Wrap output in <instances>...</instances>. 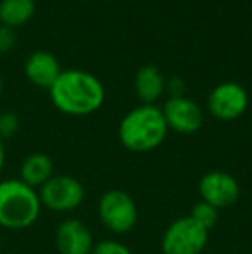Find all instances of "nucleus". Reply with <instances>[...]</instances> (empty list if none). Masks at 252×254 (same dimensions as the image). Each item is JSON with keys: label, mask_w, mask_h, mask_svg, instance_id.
<instances>
[{"label": "nucleus", "mask_w": 252, "mask_h": 254, "mask_svg": "<svg viewBox=\"0 0 252 254\" xmlns=\"http://www.w3.org/2000/svg\"><path fill=\"white\" fill-rule=\"evenodd\" d=\"M50 101L67 116H88L102 107L105 88L95 74L81 69H67L59 74L50 88Z\"/></svg>", "instance_id": "f257e3e1"}, {"label": "nucleus", "mask_w": 252, "mask_h": 254, "mask_svg": "<svg viewBox=\"0 0 252 254\" xmlns=\"http://www.w3.org/2000/svg\"><path fill=\"white\" fill-rule=\"evenodd\" d=\"M168 131L162 109L154 104H142L123 116L118 137L128 151L151 152L164 142Z\"/></svg>", "instance_id": "f03ea898"}, {"label": "nucleus", "mask_w": 252, "mask_h": 254, "mask_svg": "<svg viewBox=\"0 0 252 254\" xmlns=\"http://www.w3.org/2000/svg\"><path fill=\"white\" fill-rule=\"evenodd\" d=\"M42 213L38 190L19 178L0 182V227L5 230H24L37 223Z\"/></svg>", "instance_id": "7ed1b4c3"}, {"label": "nucleus", "mask_w": 252, "mask_h": 254, "mask_svg": "<svg viewBox=\"0 0 252 254\" xmlns=\"http://www.w3.org/2000/svg\"><path fill=\"white\" fill-rule=\"evenodd\" d=\"M97 214L101 223L116 235L128 234L138 221V207L135 199L121 189H111L99 199Z\"/></svg>", "instance_id": "20e7f679"}, {"label": "nucleus", "mask_w": 252, "mask_h": 254, "mask_svg": "<svg viewBox=\"0 0 252 254\" xmlns=\"http://www.w3.org/2000/svg\"><path fill=\"white\" fill-rule=\"evenodd\" d=\"M207 241L209 230L190 216H182L166 227L161 237V251L162 254H202Z\"/></svg>", "instance_id": "39448f33"}, {"label": "nucleus", "mask_w": 252, "mask_h": 254, "mask_svg": "<svg viewBox=\"0 0 252 254\" xmlns=\"http://www.w3.org/2000/svg\"><path fill=\"white\" fill-rule=\"evenodd\" d=\"M42 207L54 213H69L80 207L85 199V187L78 178L69 175H54L38 189Z\"/></svg>", "instance_id": "423d86ee"}, {"label": "nucleus", "mask_w": 252, "mask_h": 254, "mask_svg": "<svg viewBox=\"0 0 252 254\" xmlns=\"http://www.w3.org/2000/svg\"><path fill=\"white\" fill-rule=\"evenodd\" d=\"M249 95L242 85L235 81H225L216 85L207 97V109L216 120L233 121L247 111Z\"/></svg>", "instance_id": "0eeeda50"}, {"label": "nucleus", "mask_w": 252, "mask_h": 254, "mask_svg": "<svg viewBox=\"0 0 252 254\" xmlns=\"http://www.w3.org/2000/svg\"><path fill=\"white\" fill-rule=\"evenodd\" d=\"M199 194H201V201L211 204L219 211L239 201L240 184L233 175L221 170H212L201 178Z\"/></svg>", "instance_id": "6e6552de"}, {"label": "nucleus", "mask_w": 252, "mask_h": 254, "mask_svg": "<svg viewBox=\"0 0 252 254\" xmlns=\"http://www.w3.org/2000/svg\"><path fill=\"white\" fill-rule=\"evenodd\" d=\"M162 114L169 130L182 135L195 133L204 123V113L199 104L185 95L168 99L162 107Z\"/></svg>", "instance_id": "1a4fd4ad"}, {"label": "nucleus", "mask_w": 252, "mask_h": 254, "mask_svg": "<svg viewBox=\"0 0 252 254\" xmlns=\"http://www.w3.org/2000/svg\"><path fill=\"white\" fill-rule=\"evenodd\" d=\"M94 246V235L81 220L67 218L55 230V248L59 254H90Z\"/></svg>", "instance_id": "9d476101"}, {"label": "nucleus", "mask_w": 252, "mask_h": 254, "mask_svg": "<svg viewBox=\"0 0 252 254\" xmlns=\"http://www.w3.org/2000/svg\"><path fill=\"white\" fill-rule=\"evenodd\" d=\"M61 64L54 54L47 51H35L24 63V74L33 85L40 88H50L61 74Z\"/></svg>", "instance_id": "9b49d317"}, {"label": "nucleus", "mask_w": 252, "mask_h": 254, "mask_svg": "<svg viewBox=\"0 0 252 254\" xmlns=\"http://www.w3.org/2000/svg\"><path fill=\"white\" fill-rule=\"evenodd\" d=\"M54 177V163L44 152H33L26 156L19 168V180L33 189H40Z\"/></svg>", "instance_id": "f8f14e48"}, {"label": "nucleus", "mask_w": 252, "mask_h": 254, "mask_svg": "<svg viewBox=\"0 0 252 254\" xmlns=\"http://www.w3.org/2000/svg\"><path fill=\"white\" fill-rule=\"evenodd\" d=\"M135 92L142 104H154L166 92V78L152 64L142 66L135 76Z\"/></svg>", "instance_id": "ddd939ff"}, {"label": "nucleus", "mask_w": 252, "mask_h": 254, "mask_svg": "<svg viewBox=\"0 0 252 254\" xmlns=\"http://www.w3.org/2000/svg\"><path fill=\"white\" fill-rule=\"evenodd\" d=\"M35 0H0V24L7 28H21L33 17Z\"/></svg>", "instance_id": "4468645a"}, {"label": "nucleus", "mask_w": 252, "mask_h": 254, "mask_svg": "<svg viewBox=\"0 0 252 254\" xmlns=\"http://www.w3.org/2000/svg\"><path fill=\"white\" fill-rule=\"evenodd\" d=\"M189 216L194 221H197L201 227H204L205 230L211 232L214 228V225L218 223V216H219V211L216 209L214 206L211 204L204 202V201H199L197 204H194Z\"/></svg>", "instance_id": "2eb2a0df"}, {"label": "nucleus", "mask_w": 252, "mask_h": 254, "mask_svg": "<svg viewBox=\"0 0 252 254\" xmlns=\"http://www.w3.org/2000/svg\"><path fill=\"white\" fill-rule=\"evenodd\" d=\"M19 130V118L12 111H5L0 114V138H12Z\"/></svg>", "instance_id": "dca6fc26"}, {"label": "nucleus", "mask_w": 252, "mask_h": 254, "mask_svg": "<svg viewBox=\"0 0 252 254\" xmlns=\"http://www.w3.org/2000/svg\"><path fill=\"white\" fill-rule=\"evenodd\" d=\"M90 254H133L126 244L119 241H102L94 246Z\"/></svg>", "instance_id": "f3484780"}, {"label": "nucleus", "mask_w": 252, "mask_h": 254, "mask_svg": "<svg viewBox=\"0 0 252 254\" xmlns=\"http://www.w3.org/2000/svg\"><path fill=\"white\" fill-rule=\"evenodd\" d=\"M16 45V30L0 24V54L10 52Z\"/></svg>", "instance_id": "a211bd4d"}, {"label": "nucleus", "mask_w": 252, "mask_h": 254, "mask_svg": "<svg viewBox=\"0 0 252 254\" xmlns=\"http://www.w3.org/2000/svg\"><path fill=\"white\" fill-rule=\"evenodd\" d=\"M166 92L169 94V99L183 97L185 95V81L180 76H171L166 80Z\"/></svg>", "instance_id": "6ab92c4d"}, {"label": "nucleus", "mask_w": 252, "mask_h": 254, "mask_svg": "<svg viewBox=\"0 0 252 254\" xmlns=\"http://www.w3.org/2000/svg\"><path fill=\"white\" fill-rule=\"evenodd\" d=\"M3 166H5V145H3V140L0 138V173H2Z\"/></svg>", "instance_id": "aec40b11"}, {"label": "nucleus", "mask_w": 252, "mask_h": 254, "mask_svg": "<svg viewBox=\"0 0 252 254\" xmlns=\"http://www.w3.org/2000/svg\"><path fill=\"white\" fill-rule=\"evenodd\" d=\"M2 90H3V80H2V76H0V94H2Z\"/></svg>", "instance_id": "412c9836"}]
</instances>
